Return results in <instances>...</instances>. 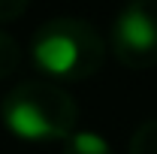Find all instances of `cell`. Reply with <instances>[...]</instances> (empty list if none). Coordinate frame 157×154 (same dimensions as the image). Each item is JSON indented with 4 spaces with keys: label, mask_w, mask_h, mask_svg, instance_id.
<instances>
[{
    "label": "cell",
    "mask_w": 157,
    "mask_h": 154,
    "mask_svg": "<svg viewBox=\"0 0 157 154\" xmlns=\"http://www.w3.org/2000/svg\"><path fill=\"white\" fill-rule=\"evenodd\" d=\"M3 124L12 136L24 142H55L70 139L78 124L76 100L45 79L18 82L0 106Z\"/></svg>",
    "instance_id": "obj_1"
},
{
    "label": "cell",
    "mask_w": 157,
    "mask_h": 154,
    "mask_svg": "<svg viewBox=\"0 0 157 154\" xmlns=\"http://www.w3.org/2000/svg\"><path fill=\"white\" fill-rule=\"evenodd\" d=\"M30 52L39 73L48 79L78 82L100 73L106 60V42L94 24L82 18H52L33 33Z\"/></svg>",
    "instance_id": "obj_2"
},
{
    "label": "cell",
    "mask_w": 157,
    "mask_h": 154,
    "mask_svg": "<svg viewBox=\"0 0 157 154\" xmlns=\"http://www.w3.org/2000/svg\"><path fill=\"white\" fill-rule=\"evenodd\" d=\"M112 52L127 70L157 67V0H130L118 12Z\"/></svg>",
    "instance_id": "obj_3"
},
{
    "label": "cell",
    "mask_w": 157,
    "mask_h": 154,
    "mask_svg": "<svg viewBox=\"0 0 157 154\" xmlns=\"http://www.w3.org/2000/svg\"><path fill=\"white\" fill-rule=\"evenodd\" d=\"M63 154H112V145L100 133H73L63 145Z\"/></svg>",
    "instance_id": "obj_4"
},
{
    "label": "cell",
    "mask_w": 157,
    "mask_h": 154,
    "mask_svg": "<svg viewBox=\"0 0 157 154\" xmlns=\"http://www.w3.org/2000/svg\"><path fill=\"white\" fill-rule=\"evenodd\" d=\"M130 154H157V118L136 127L130 136Z\"/></svg>",
    "instance_id": "obj_5"
},
{
    "label": "cell",
    "mask_w": 157,
    "mask_h": 154,
    "mask_svg": "<svg viewBox=\"0 0 157 154\" xmlns=\"http://www.w3.org/2000/svg\"><path fill=\"white\" fill-rule=\"evenodd\" d=\"M18 45H15V39L9 37L6 30H0V79H6V76H12L15 73V67H18Z\"/></svg>",
    "instance_id": "obj_6"
},
{
    "label": "cell",
    "mask_w": 157,
    "mask_h": 154,
    "mask_svg": "<svg viewBox=\"0 0 157 154\" xmlns=\"http://www.w3.org/2000/svg\"><path fill=\"white\" fill-rule=\"evenodd\" d=\"M27 3L30 0H0V24H9V21L21 18L24 9H27Z\"/></svg>",
    "instance_id": "obj_7"
}]
</instances>
